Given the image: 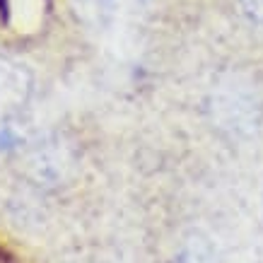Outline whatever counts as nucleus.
Listing matches in <instances>:
<instances>
[{
	"mask_svg": "<svg viewBox=\"0 0 263 263\" xmlns=\"http://www.w3.org/2000/svg\"><path fill=\"white\" fill-rule=\"evenodd\" d=\"M32 95V72L27 65L0 58V121L20 114Z\"/></svg>",
	"mask_w": 263,
	"mask_h": 263,
	"instance_id": "obj_1",
	"label": "nucleus"
},
{
	"mask_svg": "<svg viewBox=\"0 0 263 263\" xmlns=\"http://www.w3.org/2000/svg\"><path fill=\"white\" fill-rule=\"evenodd\" d=\"M237 3H239L241 12H244L249 20L263 24V0H237Z\"/></svg>",
	"mask_w": 263,
	"mask_h": 263,
	"instance_id": "obj_2",
	"label": "nucleus"
},
{
	"mask_svg": "<svg viewBox=\"0 0 263 263\" xmlns=\"http://www.w3.org/2000/svg\"><path fill=\"white\" fill-rule=\"evenodd\" d=\"M17 145V136L10 130V126H0V150H10Z\"/></svg>",
	"mask_w": 263,
	"mask_h": 263,
	"instance_id": "obj_3",
	"label": "nucleus"
}]
</instances>
